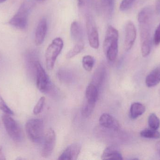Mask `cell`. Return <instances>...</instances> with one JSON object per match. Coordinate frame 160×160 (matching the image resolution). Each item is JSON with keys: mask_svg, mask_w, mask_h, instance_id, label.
Returning <instances> with one entry per match:
<instances>
[{"mask_svg": "<svg viewBox=\"0 0 160 160\" xmlns=\"http://www.w3.org/2000/svg\"><path fill=\"white\" fill-rule=\"evenodd\" d=\"M118 36V31L112 25H109L106 31L103 44L104 54L109 62H114L117 57Z\"/></svg>", "mask_w": 160, "mask_h": 160, "instance_id": "obj_1", "label": "cell"}, {"mask_svg": "<svg viewBox=\"0 0 160 160\" xmlns=\"http://www.w3.org/2000/svg\"><path fill=\"white\" fill-rule=\"evenodd\" d=\"M25 131L30 141L36 143L40 142L44 137L43 120L39 118L29 119L25 124Z\"/></svg>", "mask_w": 160, "mask_h": 160, "instance_id": "obj_2", "label": "cell"}, {"mask_svg": "<svg viewBox=\"0 0 160 160\" xmlns=\"http://www.w3.org/2000/svg\"><path fill=\"white\" fill-rule=\"evenodd\" d=\"M32 3L29 1L24 2L21 5L17 13L10 19L8 23L17 29L23 30L27 27L28 18Z\"/></svg>", "mask_w": 160, "mask_h": 160, "instance_id": "obj_3", "label": "cell"}, {"mask_svg": "<svg viewBox=\"0 0 160 160\" xmlns=\"http://www.w3.org/2000/svg\"><path fill=\"white\" fill-rule=\"evenodd\" d=\"M64 43L61 38L54 39L46 50L45 58L47 69L51 70L54 68L57 57L63 48Z\"/></svg>", "mask_w": 160, "mask_h": 160, "instance_id": "obj_4", "label": "cell"}, {"mask_svg": "<svg viewBox=\"0 0 160 160\" xmlns=\"http://www.w3.org/2000/svg\"><path fill=\"white\" fill-rule=\"evenodd\" d=\"M151 21L139 23L141 51L143 57L150 54L151 49Z\"/></svg>", "mask_w": 160, "mask_h": 160, "instance_id": "obj_5", "label": "cell"}, {"mask_svg": "<svg viewBox=\"0 0 160 160\" xmlns=\"http://www.w3.org/2000/svg\"><path fill=\"white\" fill-rule=\"evenodd\" d=\"M2 122L8 136L16 142H20L22 138L21 130L17 122L9 115H3Z\"/></svg>", "mask_w": 160, "mask_h": 160, "instance_id": "obj_6", "label": "cell"}, {"mask_svg": "<svg viewBox=\"0 0 160 160\" xmlns=\"http://www.w3.org/2000/svg\"><path fill=\"white\" fill-rule=\"evenodd\" d=\"M36 75V85L38 89L42 93H47L51 85L49 77L38 61L34 63Z\"/></svg>", "mask_w": 160, "mask_h": 160, "instance_id": "obj_7", "label": "cell"}, {"mask_svg": "<svg viewBox=\"0 0 160 160\" xmlns=\"http://www.w3.org/2000/svg\"><path fill=\"white\" fill-rule=\"evenodd\" d=\"M86 24L89 45L93 49H98L99 46L98 33L93 16L90 15L87 16Z\"/></svg>", "mask_w": 160, "mask_h": 160, "instance_id": "obj_8", "label": "cell"}, {"mask_svg": "<svg viewBox=\"0 0 160 160\" xmlns=\"http://www.w3.org/2000/svg\"><path fill=\"white\" fill-rule=\"evenodd\" d=\"M56 137L55 132L49 128L44 135V144L41 151V156L48 158L51 155L56 144Z\"/></svg>", "mask_w": 160, "mask_h": 160, "instance_id": "obj_9", "label": "cell"}, {"mask_svg": "<svg viewBox=\"0 0 160 160\" xmlns=\"http://www.w3.org/2000/svg\"><path fill=\"white\" fill-rule=\"evenodd\" d=\"M137 32L133 23L129 21L125 27V36L124 46L125 50L128 51L132 48L136 40Z\"/></svg>", "mask_w": 160, "mask_h": 160, "instance_id": "obj_10", "label": "cell"}, {"mask_svg": "<svg viewBox=\"0 0 160 160\" xmlns=\"http://www.w3.org/2000/svg\"><path fill=\"white\" fill-rule=\"evenodd\" d=\"M99 122L100 126L105 128L114 131H118L120 129V125L118 121L109 114H102L100 117Z\"/></svg>", "mask_w": 160, "mask_h": 160, "instance_id": "obj_11", "label": "cell"}, {"mask_svg": "<svg viewBox=\"0 0 160 160\" xmlns=\"http://www.w3.org/2000/svg\"><path fill=\"white\" fill-rule=\"evenodd\" d=\"M81 145L78 143L72 144L68 146L59 157V160H76L81 152Z\"/></svg>", "mask_w": 160, "mask_h": 160, "instance_id": "obj_12", "label": "cell"}, {"mask_svg": "<svg viewBox=\"0 0 160 160\" xmlns=\"http://www.w3.org/2000/svg\"><path fill=\"white\" fill-rule=\"evenodd\" d=\"M48 23L46 18L40 19L37 26L35 35V42L37 46H40L43 43L47 34Z\"/></svg>", "mask_w": 160, "mask_h": 160, "instance_id": "obj_13", "label": "cell"}, {"mask_svg": "<svg viewBox=\"0 0 160 160\" xmlns=\"http://www.w3.org/2000/svg\"><path fill=\"white\" fill-rule=\"evenodd\" d=\"M98 9L106 17L112 16L115 0H95Z\"/></svg>", "mask_w": 160, "mask_h": 160, "instance_id": "obj_14", "label": "cell"}, {"mask_svg": "<svg viewBox=\"0 0 160 160\" xmlns=\"http://www.w3.org/2000/svg\"><path fill=\"white\" fill-rule=\"evenodd\" d=\"M102 160H123L122 154L116 147L109 146L106 147L101 156Z\"/></svg>", "mask_w": 160, "mask_h": 160, "instance_id": "obj_15", "label": "cell"}, {"mask_svg": "<svg viewBox=\"0 0 160 160\" xmlns=\"http://www.w3.org/2000/svg\"><path fill=\"white\" fill-rule=\"evenodd\" d=\"M146 84L148 87L156 86L160 83V66L153 70L146 78Z\"/></svg>", "mask_w": 160, "mask_h": 160, "instance_id": "obj_16", "label": "cell"}, {"mask_svg": "<svg viewBox=\"0 0 160 160\" xmlns=\"http://www.w3.org/2000/svg\"><path fill=\"white\" fill-rule=\"evenodd\" d=\"M85 96L87 102L96 104L98 96V88L93 84H90L87 87Z\"/></svg>", "mask_w": 160, "mask_h": 160, "instance_id": "obj_17", "label": "cell"}, {"mask_svg": "<svg viewBox=\"0 0 160 160\" xmlns=\"http://www.w3.org/2000/svg\"><path fill=\"white\" fill-rule=\"evenodd\" d=\"M70 33L72 39L76 43L83 41L82 30L78 22L74 21L71 23Z\"/></svg>", "mask_w": 160, "mask_h": 160, "instance_id": "obj_18", "label": "cell"}, {"mask_svg": "<svg viewBox=\"0 0 160 160\" xmlns=\"http://www.w3.org/2000/svg\"><path fill=\"white\" fill-rule=\"evenodd\" d=\"M146 107L140 102L132 103L130 109V116L132 119H135L143 114L145 112Z\"/></svg>", "mask_w": 160, "mask_h": 160, "instance_id": "obj_19", "label": "cell"}, {"mask_svg": "<svg viewBox=\"0 0 160 160\" xmlns=\"http://www.w3.org/2000/svg\"><path fill=\"white\" fill-rule=\"evenodd\" d=\"M105 72V68L103 65H101L98 67L94 74L93 78V82L91 83L95 85L98 88L100 85H101L103 80L104 77V73Z\"/></svg>", "mask_w": 160, "mask_h": 160, "instance_id": "obj_20", "label": "cell"}, {"mask_svg": "<svg viewBox=\"0 0 160 160\" xmlns=\"http://www.w3.org/2000/svg\"><path fill=\"white\" fill-rule=\"evenodd\" d=\"M152 15H153V12H152V9L150 8H144L141 10L138 14V22L139 23H141L151 20Z\"/></svg>", "mask_w": 160, "mask_h": 160, "instance_id": "obj_21", "label": "cell"}, {"mask_svg": "<svg viewBox=\"0 0 160 160\" xmlns=\"http://www.w3.org/2000/svg\"><path fill=\"white\" fill-rule=\"evenodd\" d=\"M84 48V43L83 41L76 43L73 49H71L67 54L66 57L68 59H71L80 54Z\"/></svg>", "mask_w": 160, "mask_h": 160, "instance_id": "obj_22", "label": "cell"}, {"mask_svg": "<svg viewBox=\"0 0 160 160\" xmlns=\"http://www.w3.org/2000/svg\"><path fill=\"white\" fill-rule=\"evenodd\" d=\"M141 137L146 139H158L160 138V132L157 130L146 129L140 132Z\"/></svg>", "mask_w": 160, "mask_h": 160, "instance_id": "obj_23", "label": "cell"}, {"mask_svg": "<svg viewBox=\"0 0 160 160\" xmlns=\"http://www.w3.org/2000/svg\"><path fill=\"white\" fill-rule=\"evenodd\" d=\"M82 64L83 67L86 71H90L94 66L95 59L94 57L91 55H85L83 57Z\"/></svg>", "mask_w": 160, "mask_h": 160, "instance_id": "obj_24", "label": "cell"}, {"mask_svg": "<svg viewBox=\"0 0 160 160\" xmlns=\"http://www.w3.org/2000/svg\"><path fill=\"white\" fill-rule=\"evenodd\" d=\"M148 124L150 128L158 130L160 126V120L155 113L149 115L148 119Z\"/></svg>", "mask_w": 160, "mask_h": 160, "instance_id": "obj_25", "label": "cell"}, {"mask_svg": "<svg viewBox=\"0 0 160 160\" xmlns=\"http://www.w3.org/2000/svg\"><path fill=\"white\" fill-rule=\"evenodd\" d=\"M95 104H91L85 101L82 109V114L84 117H88L91 115L95 108Z\"/></svg>", "mask_w": 160, "mask_h": 160, "instance_id": "obj_26", "label": "cell"}, {"mask_svg": "<svg viewBox=\"0 0 160 160\" xmlns=\"http://www.w3.org/2000/svg\"><path fill=\"white\" fill-rule=\"evenodd\" d=\"M45 100H46V98L44 97H42L39 99L33 110L34 114L37 115L41 113L45 104Z\"/></svg>", "mask_w": 160, "mask_h": 160, "instance_id": "obj_27", "label": "cell"}, {"mask_svg": "<svg viewBox=\"0 0 160 160\" xmlns=\"http://www.w3.org/2000/svg\"><path fill=\"white\" fill-rule=\"evenodd\" d=\"M136 0H122L119 6L121 11H126L128 10L133 5Z\"/></svg>", "mask_w": 160, "mask_h": 160, "instance_id": "obj_28", "label": "cell"}, {"mask_svg": "<svg viewBox=\"0 0 160 160\" xmlns=\"http://www.w3.org/2000/svg\"><path fill=\"white\" fill-rule=\"evenodd\" d=\"M0 110L2 111L6 114L10 116L14 115L13 111L7 105L6 103L5 102L4 100L1 96V95H0Z\"/></svg>", "mask_w": 160, "mask_h": 160, "instance_id": "obj_29", "label": "cell"}, {"mask_svg": "<svg viewBox=\"0 0 160 160\" xmlns=\"http://www.w3.org/2000/svg\"><path fill=\"white\" fill-rule=\"evenodd\" d=\"M154 41L155 45L158 46L160 44V23L155 31Z\"/></svg>", "mask_w": 160, "mask_h": 160, "instance_id": "obj_30", "label": "cell"}, {"mask_svg": "<svg viewBox=\"0 0 160 160\" xmlns=\"http://www.w3.org/2000/svg\"><path fill=\"white\" fill-rule=\"evenodd\" d=\"M156 12L158 15L160 14V0H157L156 3Z\"/></svg>", "mask_w": 160, "mask_h": 160, "instance_id": "obj_31", "label": "cell"}, {"mask_svg": "<svg viewBox=\"0 0 160 160\" xmlns=\"http://www.w3.org/2000/svg\"><path fill=\"white\" fill-rule=\"evenodd\" d=\"M78 4L79 6L80 7H82L84 6L88 2V0H78Z\"/></svg>", "mask_w": 160, "mask_h": 160, "instance_id": "obj_32", "label": "cell"}, {"mask_svg": "<svg viewBox=\"0 0 160 160\" xmlns=\"http://www.w3.org/2000/svg\"><path fill=\"white\" fill-rule=\"evenodd\" d=\"M0 160H6L4 155L3 153L2 147L1 146H0Z\"/></svg>", "mask_w": 160, "mask_h": 160, "instance_id": "obj_33", "label": "cell"}, {"mask_svg": "<svg viewBox=\"0 0 160 160\" xmlns=\"http://www.w3.org/2000/svg\"><path fill=\"white\" fill-rule=\"evenodd\" d=\"M156 148L158 154L159 156L160 157V141L157 143L156 145Z\"/></svg>", "mask_w": 160, "mask_h": 160, "instance_id": "obj_34", "label": "cell"}, {"mask_svg": "<svg viewBox=\"0 0 160 160\" xmlns=\"http://www.w3.org/2000/svg\"><path fill=\"white\" fill-rule=\"evenodd\" d=\"M7 0H0V3H4L5 2H6Z\"/></svg>", "mask_w": 160, "mask_h": 160, "instance_id": "obj_35", "label": "cell"}, {"mask_svg": "<svg viewBox=\"0 0 160 160\" xmlns=\"http://www.w3.org/2000/svg\"><path fill=\"white\" fill-rule=\"evenodd\" d=\"M36 1H38V2H43V1H45V0H36Z\"/></svg>", "mask_w": 160, "mask_h": 160, "instance_id": "obj_36", "label": "cell"}]
</instances>
